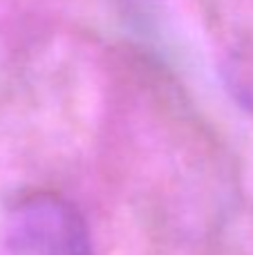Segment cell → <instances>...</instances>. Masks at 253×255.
<instances>
[{"instance_id": "obj_1", "label": "cell", "mask_w": 253, "mask_h": 255, "mask_svg": "<svg viewBox=\"0 0 253 255\" xmlns=\"http://www.w3.org/2000/svg\"><path fill=\"white\" fill-rule=\"evenodd\" d=\"M0 255H92V244L74 204L29 193L0 206Z\"/></svg>"}]
</instances>
